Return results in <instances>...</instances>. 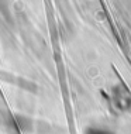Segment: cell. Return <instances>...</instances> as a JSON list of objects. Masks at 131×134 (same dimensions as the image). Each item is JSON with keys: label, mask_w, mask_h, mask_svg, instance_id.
<instances>
[{"label": "cell", "mask_w": 131, "mask_h": 134, "mask_svg": "<svg viewBox=\"0 0 131 134\" xmlns=\"http://www.w3.org/2000/svg\"><path fill=\"white\" fill-rule=\"evenodd\" d=\"M0 78L4 79V81L13 83V85L19 86V88H23V89H27V90H31V92H35L37 88H35V83H31L25 79H19L16 78L14 75H10V74H6V72H0Z\"/></svg>", "instance_id": "6da1fadb"}]
</instances>
